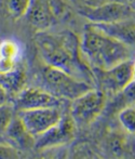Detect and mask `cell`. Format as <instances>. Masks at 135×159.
<instances>
[{"label": "cell", "instance_id": "cell-1", "mask_svg": "<svg viewBox=\"0 0 135 159\" xmlns=\"http://www.w3.org/2000/svg\"><path fill=\"white\" fill-rule=\"evenodd\" d=\"M35 43L43 63L63 69L94 86L93 70L83 59L80 40L74 32L41 30L36 35Z\"/></svg>", "mask_w": 135, "mask_h": 159}, {"label": "cell", "instance_id": "cell-2", "mask_svg": "<svg viewBox=\"0 0 135 159\" xmlns=\"http://www.w3.org/2000/svg\"><path fill=\"white\" fill-rule=\"evenodd\" d=\"M84 61L92 69H108L132 60L133 49L107 35L94 24L84 27L80 40Z\"/></svg>", "mask_w": 135, "mask_h": 159}, {"label": "cell", "instance_id": "cell-3", "mask_svg": "<svg viewBox=\"0 0 135 159\" xmlns=\"http://www.w3.org/2000/svg\"><path fill=\"white\" fill-rule=\"evenodd\" d=\"M41 88L60 98L73 101L79 95L95 88L92 84L81 80L57 67L43 63L39 69Z\"/></svg>", "mask_w": 135, "mask_h": 159}, {"label": "cell", "instance_id": "cell-4", "mask_svg": "<svg viewBox=\"0 0 135 159\" xmlns=\"http://www.w3.org/2000/svg\"><path fill=\"white\" fill-rule=\"evenodd\" d=\"M107 95L98 88H92L71 101L70 114L76 127H85L94 122L106 107Z\"/></svg>", "mask_w": 135, "mask_h": 159}, {"label": "cell", "instance_id": "cell-5", "mask_svg": "<svg viewBox=\"0 0 135 159\" xmlns=\"http://www.w3.org/2000/svg\"><path fill=\"white\" fill-rule=\"evenodd\" d=\"M133 63L128 60L108 69H92L98 89L107 95H116L133 80Z\"/></svg>", "mask_w": 135, "mask_h": 159}, {"label": "cell", "instance_id": "cell-6", "mask_svg": "<svg viewBox=\"0 0 135 159\" xmlns=\"http://www.w3.org/2000/svg\"><path fill=\"white\" fill-rule=\"evenodd\" d=\"M80 14L93 24H106L131 19L134 14L131 6L121 1H108L98 6H84Z\"/></svg>", "mask_w": 135, "mask_h": 159}, {"label": "cell", "instance_id": "cell-7", "mask_svg": "<svg viewBox=\"0 0 135 159\" xmlns=\"http://www.w3.org/2000/svg\"><path fill=\"white\" fill-rule=\"evenodd\" d=\"M17 115L29 133L38 138L57 124L62 118L63 113L61 107H43L20 111H17Z\"/></svg>", "mask_w": 135, "mask_h": 159}, {"label": "cell", "instance_id": "cell-8", "mask_svg": "<svg viewBox=\"0 0 135 159\" xmlns=\"http://www.w3.org/2000/svg\"><path fill=\"white\" fill-rule=\"evenodd\" d=\"M76 124L70 114L62 116L60 121L52 128L36 138L35 147L40 151L67 145L75 139Z\"/></svg>", "mask_w": 135, "mask_h": 159}, {"label": "cell", "instance_id": "cell-9", "mask_svg": "<svg viewBox=\"0 0 135 159\" xmlns=\"http://www.w3.org/2000/svg\"><path fill=\"white\" fill-rule=\"evenodd\" d=\"M62 98L41 87H25L14 98V109L17 111L43 107H61Z\"/></svg>", "mask_w": 135, "mask_h": 159}, {"label": "cell", "instance_id": "cell-10", "mask_svg": "<svg viewBox=\"0 0 135 159\" xmlns=\"http://www.w3.org/2000/svg\"><path fill=\"white\" fill-rule=\"evenodd\" d=\"M26 16L29 24L38 32L48 30L56 23L48 0H30Z\"/></svg>", "mask_w": 135, "mask_h": 159}, {"label": "cell", "instance_id": "cell-11", "mask_svg": "<svg viewBox=\"0 0 135 159\" xmlns=\"http://www.w3.org/2000/svg\"><path fill=\"white\" fill-rule=\"evenodd\" d=\"M4 135L9 140V144L16 149H30L35 147L36 138L29 133L17 114L13 116Z\"/></svg>", "mask_w": 135, "mask_h": 159}, {"label": "cell", "instance_id": "cell-12", "mask_svg": "<svg viewBox=\"0 0 135 159\" xmlns=\"http://www.w3.org/2000/svg\"><path fill=\"white\" fill-rule=\"evenodd\" d=\"M93 24V23H92ZM107 35L119 40L131 49H135V22L131 19L106 24H94Z\"/></svg>", "mask_w": 135, "mask_h": 159}, {"label": "cell", "instance_id": "cell-13", "mask_svg": "<svg viewBox=\"0 0 135 159\" xmlns=\"http://www.w3.org/2000/svg\"><path fill=\"white\" fill-rule=\"evenodd\" d=\"M131 135L128 132H110L105 139V151L111 157H128L133 154V143L130 141ZM133 135V134H132Z\"/></svg>", "mask_w": 135, "mask_h": 159}, {"label": "cell", "instance_id": "cell-14", "mask_svg": "<svg viewBox=\"0 0 135 159\" xmlns=\"http://www.w3.org/2000/svg\"><path fill=\"white\" fill-rule=\"evenodd\" d=\"M26 71L21 65H17L13 70L0 75V84L7 91L9 98H15L26 87Z\"/></svg>", "mask_w": 135, "mask_h": 159}, {"label": "cell", "instance_id": "cell-15", "mask_svg": "<svg viewBox=\"0 0 135 159\" xmlns=\"http://www.w3.org/2000/svg\"><path fill=\"white\" fill-rule=\"evenodd\" d=\"M118 119L125 132L135 134V107L133 105L121 108L118 113Z\"/></svg>", "mask_w": 135, "mask_h": 159}, {"label": "cell", "instance_id": "cell-16", "mask_svg": "<svg viewBox=\"0 0 135 159\" xmlns=\"http://www.w3.org/2000/svg\"><path fill=\"white\" fill-rule=\"evenodd\" d=\"M115 96H116V100H115L116 104H115V106H119L120 109L125 106L134 105L135 104V79L132 80L131 82H129L118 94H116Z\"/></svg>", "mask_w": 135, "mask_h": 159}, {"label": "cell", "instance_id": "cell-17", "mask_svg": "<svg viewBox=\"0 0 135 159\" xmlns=\"http://www.w3.org/2000/svg\"><path fill=\"white\" fill-rule=\"evenodd\" d=\"M21 57V47L15 40L4 39L0 41V57L19 62Z\"/></svg>", "mask_w": 135, "mask_h": 159}, {"label": "cell", "instance_id": "cell-18", "mask_svg": "<svg viewBox=\"0 0 135 159\" xmlns=\"http://www.w3.org/2000/svg\"><path fill=\"white\" fill-rule=\"evenodd\" d=\"M48 2L56 23L60 21H65L70 16L71 10L66 0H48Z\"/></svg>", "mask_w": 135, "mask_h": 159}, {"label": "cell", "instance_id": "cell-19", "mask_svg": "<svg viewBox=\"0 0 135 159\" xmlns=\"http://www.w3.org/2000/svg\"><path fill=\"white\" fill-rule=\"evenodd\" d=\"M30 0H6L7 12L12 19L17 20L25 16Z\"/></svg>", "mask_w": 135, "mask_h": 159}, {"label": "cell", "instance_id": "cell-20", "mask_svg": "<svg viewBox=\"0 0 135 159\" xmlns=\"http://www.w3.org/2000/svg\"><path fill=\"white\" fill-rule=\"evenodd\" d=\"M14 107L9 103L0 106V135H4L9 124L14 116Z\"/></svg>", "mask_w": 135, "mask_h": 159}, {"label": "cell", "instance_id": "cell-21", "mask_svg": "<svg viewBox=\"0 0 135 159\" xmlns=\"http://www.w3.org/2000/svg\"><path fill=\"white\" fill-rule=\"evenodd\" d=\"M19 151L11 144H0V159L17 158Z\"/></svg>", "mask_w": 135, "mask_h": 159}, {"label": "cell", "instance_id": "cell-22", "mask_svg": "<svg viewBox=\"0 0 135 159\" xmlns=\"http://www.w3.org/2000/svg\"><path fill=\"white\" fill-rule=\"evenodd\" d=\"M20 63L16 61H12V60H7L3 57H0V75L2 74H7L9 71L13 70L15 67Z\"/></svg>", "mask_w": 135, "mask_h": 159}, {"label": "cell", "instance_id": "cell-23", "mask_svg": "<svg viewBox=\"0 0 135 159\" xmlns=\"http://www.w3.org/2000/svg\"><path fill=\"white\" fill-rule=\"evenodd\" d=\"M8 101H9L8 93H7V91L4 90V88L2 87V84H0V106H2V105L9 103Z\"/></svg>", "mask_w": 135, "mask_h": 159}, {"label": "cell", "instance_id": "cell-24", "mask_svg": "<svg viewBox=\"0 0 135 159\" xmlns=\"http://www.w3.org/2000/svg\"><path fill=\"white\" fill-rule=\"evenodd\" d=\"M118 1H121V2H124V3H127V2H128V3H132V2H134L135 1V0H118Z\"/></svg>", "mask_w": 135, "mask_h": 159}, {"label": "cell", "instance_id": "cell-25", "mask_svg": "<svg viewBox=\"0 0 135 159\" xmlns=\"http://www.w3.org/2000/svg\"><path fill=\"white\" fill-rule=\"evenodd\" d=\"M130 6H131L132 10H133V11H134V13H135V1H134V2H132V3H130Z\"/></svg>", "mask_w": 135, "mask_h": 159}, {"label": "cell", "instance_id": "cell-26", "mask_svg": "<svg viewBox=\"0 0 135 159\" xmlns=\"http://www.w3.org/2000/svg\"><path fill=\"white\" fill-rule=\"evenodd\" d=\"M133 79H135V61L133 63Z\"/></svg>", "mask_w": 135, "mask_h": 159}]
</instances>
